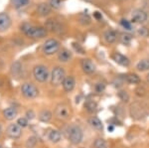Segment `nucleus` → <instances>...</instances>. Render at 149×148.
Listing matches in <instances>:
<instances>
[{
  "label": "nucleus",
  "mask_w": 149,
  "mask_h": 148,
  "mask_svg": "<svg viewBox=\"0 0 149 148\" xmlns=\"http://www.w3.org/2000/svg\"><path fill=\"white\" fill-rule=\"evenodd\" d=\"M21 31L29 38L33 39H41V38L46 37L47 29L40 26H35L30 23H24L21 25Z\"/></svg>",
  "instance_id": "f257e3e1"
},
{
  "label": "nucleus",
  "mask_w": 149,
  "mask_h": 148,
  "mask_svg": "<svg viewBox=\"0 0 149 148\" xmlns=\"http://www.w3.org/2000/svg\"><path fill=\"white\" fill-rule=\"evenodd\" d=\"M84 132L80 125L73 124L68 129V139L74 145H78L83 141Z\"/></svg>",
  "instance_id": "f03ea898"
},
{
  "label": "nucleus",
  "mask_w": 149,
  "mask_h": 148,
  "mask_svg": "<svg viewBox=\"0 0 149 148\" xmlns=\"http://www.w3.org/2000/svg\"><path fill=\"white\" fill-rule=\"evenodd\" d=\"M21 92L23 97L28 99H33L39 95V90L32 83H24L21 85Z\"/></svg>",
  "instance_id": "7ed1b4c3"
},
{
  "label": "nucleus",
  "mask_w": 149,
  "mask_h": 148,
  "mask_svg": "<svg viewBox=\"0 0 149 148\" xmlns=\"http://www.w3.org/2000/svg\"><path fill=\"white\" fill-rule=\"evenodd\" d=\"M33 76L35 80L39 83H45L49 79V71L48 68L44 65H38L35 66L33 69Z\"/></svg>",
  "instance_id": "20e7f679"
},
{
  "label": "nucleus",
  "mask_w": 149,
  "mask_h": 148,
  "mask_svg": "<svg viewBox=\"0 0 149 148\" xmlns=\"http://www.w3.org/2000/svg\"><path fill=\"white\" fill-rule=\"evenodd\" d=\"M66 78L65 71L62 67H56L53 69L51 74V83L54 87H59L60 85L63 83L64 79Z\"/></svg>",
  "instance_id": "39448f33"
},
{
  "label": "nucleus",
  "mask_w": 149,
  "mask_h": 148,
  "mask_svg": "<svg viewBox=\"0 0 149 148\" xmlns=\"http://www.w3.org/2000/svg\"><path fill=\"white\" fill-rule=\"evenodd\" d=\"M60 49V42L56 39H49L43 45V53L47 56H51L57 53Z\"/></svg>",
  "instance_id": "423d86ee"
},
{
  "label": "nucleus",
  "mask_w": 149,
  "mask_h": 148,
  "mask_svg": "<svg viewBox=\"0 0 149 148\" xmlns=\"http://www.w3.org/2000/svg\"><path fill=\"white\" fill-rule=\"evenodd\" d=\"M70 114H71V111H70L69 106L65 104H58L56 109H55V115L60 120H66V119H68L70 117Z\"/></svg>",
  "instance_id": "0eeeda50"
},
{
  "label": "nucleus",
  "mask_w": 149,
  "mask_h": 148,
  "mask_svg": "<svg viewBox=\"0 0 149 148\" xmlns=\"http://www.w3.org/2000/svg\"><path fill=\"white\" fill-rule=\"evenodd\" d=\"M6 134L11 139H18L22 135V128L17 123H11L6 129Z\"/></svg>",
  "instance_id": "6e6552de"
},
{
  "label": "nucleus",
  "mask_w": 149,
  "mask_h": 148,
  "mask_svg": "<svg viewBox=\"0 0 149 148\" xmlns=\"http://www.w3.org/2000/svg\"><path fill=\"white\" fill-rule=\"evenodd\" d=\"M131 20H132V22H134V23H144L147 20V14L143 10L136 9V10H134L132 12Z\"/></svg>",
  "instance_id": "1a4fd4ad"
},
{
  "label": "nucleus",
  "mask_w": 149,
  "mask_h": 148,
  "mask_svg": "<svg viewBox=\"0 0 149 148\" xmlns=\"http://www.w3.org/2000/svg\"><path fill=\"white\" fill-rule=\"evenodd\" d=\"M81 66L83 71L88 75H92L95 72V65L92 62L90 59H84L81 62Z\"/></svg>",
  "instance_id": "9d476101"
},
{
  "label": "nucleus",
  "mask_w": 149,
  "mask_h": 148,
  "mask_svg": "<svg viewBox=\"0 0 149 148\" xmlns=\"http://www.w3.org/2000/svg\"><path fill=\"white\" fill-rule=\"evenodd\" d=\"M11 26V19L8 14L0 13V31L4 32L7 31Z\"/></svg>",
  "instance_id": "9b49d317"
},
{
  "label": "nucleus",
  "mask_w": 149,
  "mask_h": 148,
  "mask_svg": "<svg viewBox=\"0 0 149 148\" xmlns=\"http://www.w3.org/2000/svg\"><path fill=\"white\" fill-rule=\"evenodd\" d=\"M62 85H63V89H64L65 92H70L74 89V85H76V80H74V78L73 77V76H68V77H66L64 79Z\"/></svg>",
  "instance_id": "f8f14e48"
},
{
  "label": "nucleus",
  "mask_w": 149,
  "mask_h": 148,
  "mask_svg": "<svg viewBox=\"0 0 149 148\" xmlns=\"http://www.w3.org/2000/svg\"><path fill=\"white\" fill-rule=\"evenodd\" d=\"M112 59L116 64L120 65L122 67H128L129 66V60L127 57H125L124 55H122L120 53H114L112 55Z\"/></svg>",
  "instance_id": "ddd939ff"
},
{
  "label": "nucleus",
  "mask_w": 149,
  "mask_h": 148,
  "mask_svg": "<svg viewBox=\"0 0 149 148\" xmlns=\"http://www.w3.org/2000/svg\"><path fill=\"white\" fill-rule=\"evenodd\" d=\"M17 114H18V110L14 106L6 107L3 110V116L7 120H13V119H15L17 117Z\"/></svg>",
  "instance_id": "4468645a"
},
{
  "label": "nucleus",
  "mask_w": 149,
  "mask_h": 148,
  "mask_svg": "<svg viewBox=\"0 0 149 148\" xmlns=\"http://www.w3.org/2000/svg\"><path fill=\"white\" fill-rule=\"evenodd\" d=\"M52 7L48 3H41L37 7V12L40 16H47L51 13Z\"/></svg>",
  "instance_id": "2eb2a0df"
},
{
  "label": "nucleus",
  "mask_w": 149,
  "mask_h": 148,
  "mask_svg": "<svg viewBox=\"0 0 149 148\" xmlns=\"http://www.w3.org/2000/svg\"><path fill=\"white\" fill-rule=\"evenodd\" d=\"M48 139L52 143H58L62 139V133L57 129H52L48 133Z\"/></svg>",
  "instance_id": "dca6fc26"
},
{
  "label": "nucleus",
  "mask_w": 149,
  "mask_h": 148,
  "mask_svg": "<svg viewBox=\"0 0 149 148\" xmlns=\"http://www.w3.org/2000/svg\"><path fill=\"white\" fill-rule=\"evenodd\" d=\"M58 59H59L60 62L62 63H67L70 60L72 59V53L67 49H63L59 52V55H58Z\"/></svg>",
  "instance_id": "f3484780"
},
{
  "label": "nucleus",
  "mask_w": 149,
  "mask_h": 148,
  "mask_svg": "<svg viewBox=\"0 0 149 148\" xmlns=\"http://www.w3.org/2000/svg\"><path fill=\"white\" fill-rule=\"evenodd\" d=\"M52 116L53 114L50 110H48V109H44V110H42L41 113H39V120L42 121V122H49L50 120L52 119Z\"/></svg>",
  "instance_id": "a211bd4d"
},
{
  "label": "nucleus",
  "mask_w": 149,
  "mask_h": 148,
  "mask_svg": "<svg viewBox=\"0 0 149 148\" xmlns=\"http://www.w3.org/2000/svg\"><path fill=\"white\" fill-rule=\"evenodd\" d=\"M103 38H104V40L107 41V43H113L116 41V33L114 32L113 30H107L104 32V34H103Z\"/></svg>",
  "instance_id": "6ab92c4d"
},
{
  "label": "nucleus",
  "mask_w": 149,
  "mask_h": 148,
  "mask_svg": "<svg viewBox=\"0 0 149 148\" xmlns=\"http://www.w3.org/2000/svg\"><path fill=\"white\" fill-rule=\"evenodd\" d=\"M88 122H90L91 126L95 128V129H97V130L102 129V122L97 116H93V117H91Z\"/></svg>",
  "instance_id": "aec40b11"
},
{
  "label": "nucleus",
  "mask_w": 149,
  "mask_h": 148,
  "mask_svg": "<svg viewBox=\"0 0 149 148\" xmlns=\"http://www.w3.org/2000/svg\"><path fill=\"white\" fill-rule=\"evenodd\" d=\"M46 29H49L53 32H61L62 28L59 23H57L55 20H49L46 25Z\"/></svg>",
  "instance_id": "412c9836"
},
{
  "label": "nucleus",
  "mask_w": 149,
  "mask_h": 148,
  "mask_svg": "<svg viewBox=\"0 0 149 148\" xmlns=\"http://www.w3.org/2000/svg\"><path fill=\"white\" fill-rule=\"evenodd\" d=\"M22 73V65L20 64V62H16L14 63L11 67V74L13 77H19Z\"/></svg>",
  "instance_id": "4be33fe9"
},
{
  "label": "nucleus",
  "mask_w": 149,
  "mask_h": 148,
  "mask_svg": "<svg viewBox=\"0 0 149 148\" xmlns=\"http://www.w3.org/2000/svg\"><path fill=\"white\" fill-rule=\"evenodd\" d=\"M85 107L88 113H93V111L97 110V104L93 99H88L85 102Z\"/></svg>",
  "instance_id": "5701e85b"
},
{
  "label": "nucleus",
  "mask_w": 149,
  "mask_h": 148,
  "mask_svg": "<svg viewBox=\"0 0 149 148\" xmlns=\"http://www.w3.org/2000/svg\"><path fill=\"white\" fill-rule=\"evenodd\" d=\"M125 81L131 85H137L140 83V78L136 74H129V75L125 76Z\"/></svg>",
  "instance_id": "b1692460"
},
{
  "label": "nucleus",
  "mask_w": 149,
  "mask_h": 148,
  "mask_svg": "<svg viewBox=\"0 0 149 148\" xmlns=\"http://www.w3.org/2000/svg\"><path fill=\"white\" fill-rule=\"evenodd\" d=\"M136 68H137V70L140 72H145V71L149 70V60L144 59V60L139 61L137 66H136Z\"/></svg>",
  "instance_id": "393cba45"
},
{
  "label": "nucleus",
  "mask_w": 149,
  "mask_h": 148,
  "mask_svg": "<svg viewBox=\"0 0 149 148\" xmlns=\"http://www.w3.org/2000/svg\"><path fill=\"white\" fill-rule=\"evenodd\" d=\"M38 143V138L36 136H30L26 141V148H35Z\"/></svg>",
  "instance_id": "a878e982"
},
{
  "label": "nucleus",
  "mask_w": 149,
  "mask_h": 148,
  "mask_svg": "<svg viewBox=\"0 0 149 148\" xmlns=\"http://www.w3.org/2000/svg\"><path fill=\"white\" fill-rule=\"evenodd\" d=\"M11 2L15 8H22V7L28 5L29 0H11Z\"/></svg>",
  "instance_id": "bb28decb"
},
{
  "label": "nucleus",
  "mask_w": 149,
  "mask_h": 148,
  "mask_svg": "<svg viewBox=\"0 0 149 148\" xmlns=\"http://www.w3.org/2000/svg\"><path fill=\"white\" fill-rule=\"evenodd\" d=\"M119 40H120V42L122 44L124 45H128L130 44L131 40H132V36L130 34H126V33H123V34L120 35V37H119Z\"/></svg>",
  "instance_id": "cd10ccee"
},
{
  "label": "nucleus",
  "mask_w": 149,
  "mask_h": 148,
  "mask_svg": "<svg viewBox=\"0 0 149 148\" xmlns=\"http://www.w3.org/2000/svg\"><path fill=\"white\" fill-rule=\"evenodd\" d=\"M93 146L95 148H107V143L102 138H97L93 143Z\"/></svg>",
  "instance_id": "c85d7f7f"
},
{
  "label": "nucleus",
  "mask_w": 149,
  "mask_h": 148,
  "mask_svg": "<svg viewBox=\"0 0 149 148\" xmlns=\"http://www.w3.org/2000/svg\"><path fill=\"white\" fill-rule=\"evenodd\" d=\"M16 123H17L21 128H25V127H27L29 124V120L24 116V117H19L17 119V121H16Z\"/></svg>",
  "instance_id": "c756f323"
},
{
  "label": "nucleus",
  "mask_w": 149,
  "mask_h": 148,
  "mask_svg": "<svg viewBox=\"0 0 149 148\" xmlns=\"http://www.w3.org/2000/svg\"><path fill=\"white\" fill-rule=\"evenodd\" d=\"M72 46H73L74 51L78 52V53H80V54H81V55L86 54L85 49H84V48L81 47L80 44H78V43H73V44H72Z\"/></svg>",
  "instance_id": "7c9ffc66"
},
{
  "label": "nucleus",
  "mask_w": 149,
  "mask_h": 148,
  "mask_svg": "<svg viewBox=\"0 0 149 148\" xmlns=\"http://www.w3.org/2000/svg\"><path fill=\"white\" fill-rule=\"evenodd\" d=\"M137 33L139 36H141V37H144V38L149 37V29H147V28H145V27L139 28Z\"/></svg>",
  "instance_id": "2f4dec72"
},
{
  "label": "nucleus",
  "mask_w": 149,
  "mask_h": 148,
  "mask_svg": "<svg viewBox=\"0 0 149 148\" xmlns=\"http://www.w3.org/2000/svg\"><path fill=\"white\" fill-rule=\"evenodd\" d=\"M120 24H121V26L124 28L125 30H131L132 29V26H131V23L129 22V21H127L125 20V19H121L120 20Z\"/></svg>",
  "instance_id": "473e14b6"
},
{
  "label": "nucleus",
  "mask_w": 149,
  "mask_h": 148,
  "mask_svg": "<svg viewBox=\"0 0 149 148\" xmlns=\"http://www.w3.org/2000/svg\"><path fill=\"white\" fill-rule=\"evenodd\" d=\"M118 97L123 101H128V99H129L128 94H127L126 92H124V90H121V92H118Z\"/></svg>",
  "instance_id": "72a5a7b5"
},
{
  "label": "nucleus",
  "mask_w": 149,
  "mask_h": 148,
  "mask_svg": "<svg viewBox=\"0 0 149 148\" xmlns=\"http://www.w3.org/2000/svg\"><path fill=\"white\" fill-rule=\"evenodd\" d=\"M95 90L97 92L100 94V92H102L103 90H105V85H103V83H97V85H95Z\"/></svg>",
  "instance_id": "f704fd0d"
},
{
  "label": "nucleus",
  "mask_w": 149,
  "mask_h": 148,
  "mask_svg": "<svg viewBox=\"0 0 149 148\" xmlns=\"http://www.w3.org/2000/svg\"><path fill=\"white\" fill-rule=\"evenodd\" d=\"M35 113L32 110V109H29V110L26 111V113H25V117L28 119V120H32V119H34L35 118Z\"/></svg>",
  "instance_id": "c9c22d12"
},
{
  "label": "nucleus",
  "mask_w": 149,
  "mask_h": 148,
  "mask_svg": "<svg viewBox=\"0 0 149 148\" xmlns=\"http://www.w3.org/2000/svg\"><path fill=\"white\" fill-rule=\"evenodd\" d=\"M50 5L51 7H54V8H60L61 6V0H50Z\"/></svg>",
  "instance_id": "e433bc0d"
},
{
  "label": "nucleus",
  "mask_w": 149,
  "mask_h": 148,
  "mask_svg": "<svg viewBox=\"0 0 149 148\" xmlns=\"http://www.w3.org/2000/svg\"><path fill=\"white\" fill-rule=\"evenodd\" d=\"M136 94L139 95V97H142V95L145 94V90H144L143 88H138V89L136 90Z\"/></svg>",
  "instance_id": "4c0bfd02"
},
{
  "label": "nucleus",
  "mask_w": 149,
  "mask_h": 148,
  "mask_svg": "<svg viewBox=\"0 0 149 148\" xmlns=\"http://www.w3.org/2000/svg\"><path fill=\"white\" fill-rule=\"evenodd\" d=\"M93 16H95V18L97 19V20H100V19L102 18V14H100V12H95V13H93Z\"/></svg>",
  "instance_id": "58836bf2"
},
{
  "label": "nucleus",
  "mask_w": 149,
  "mask_h": 148,
  "mask_svg": "<svg viewBox=\"0 0 149 148\" xmlns=\"http://www.w3.org/2000/svg\"><path fill=\"white\" fill-rule=\"evenodd\" d=\"M107 130H109V132H112V131L114 130V127H113V125H112V124H109V127H107Z\"/></svg>",
  "instance_id": "ea45409f"
},
{
  "label": "nucleus",
  "mask_w": 149,
  "mask_h": 148,
  "mask_svg": "<svg viewBox=\"0 0 149 148\" xmlns=\"http://www.w3.org/2000/svg\"><path fill=\"white\" fill-rule=\"evenodd\" d=\"M2 132H3V129H2V125H1V123H0V137H1V135H2Z\"/></svg>",
  "instance_id": "a19ab883"
},
{
  "label": "nucleus",
  "mask_w": 149,
  "mask_h": 148,
  "mask_svg": "<svg viewBox=\"0 0 149 148\" xmlns=\"http://www.w3.org/2000/svg\"><path fill=\"white\" fill-rule=\"evenodd\" d=\"M146 80H147V82L149 83V74L147 75V77H146Z\"/></svg>",
  "instance_id": "79ce46f5"
},
{
  "label": "nucleus",
  "mask_w": 149,
  "mask_h": 148,
  "mask_svg": "<svg viewBox=\"0 0 149 148\" xmlns=\"http://www.w3.org/2000/svg\"><path fill=\"white\" fill-rule=\"evenodd\" d=\"M0 148H4V147H3V146H2V145H1V144H0Z\"/></svg>",
  "instance_id": "37998d69"
}]
</instances>
